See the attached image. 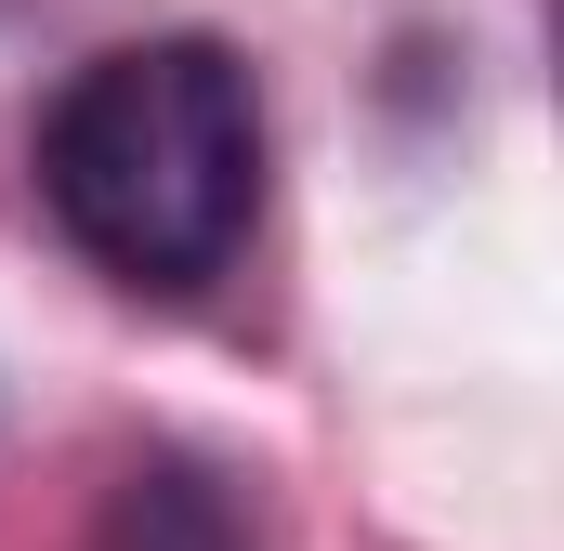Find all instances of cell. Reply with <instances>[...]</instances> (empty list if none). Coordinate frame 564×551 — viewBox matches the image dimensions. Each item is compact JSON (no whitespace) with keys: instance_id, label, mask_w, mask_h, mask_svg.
Returning <instances> with one entry per match:
<instances>
[{"instance_id":"obj_1","label":"cell","mask_w":564,"mask_h":551,"mask_svg":"<svg viewBox=\"0 0 564 551\" xmlns=\"http://www.w3.org/2000/svg\"><path fill=\"white\" fill-rule=\"evenodd\" d=\"M40 210L93 276L197 302L263 224V106L224 40H119L40 119Z\"/></svg>"},{"instance_id":"obj_2","label":"cell","mask_w":564,"mask_h":551,"mask_svg":"<svg viewBox=\"0 0 564 551\" xmlns=\"http://www.w3.org/2000/svg\"><path fill=\"white\" fill-rule=\"evenodd\" d=\"M93 551H237V499H224L197 460H132Z\"/></svg>"}]
</instances>
